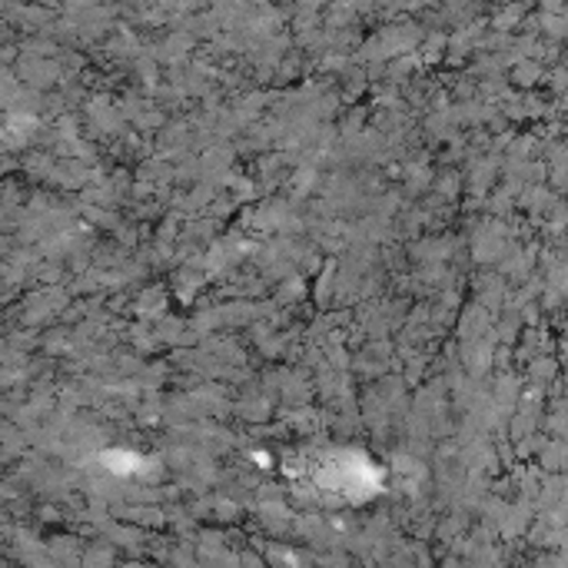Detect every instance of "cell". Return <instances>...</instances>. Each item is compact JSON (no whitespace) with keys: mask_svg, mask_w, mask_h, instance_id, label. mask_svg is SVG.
Here are the masks:
<instances>
[{"mask_svg":"<svg viewBox=\"0 0 568 568\" xmlns=\"http://www.w3.org/2000/svg\"><path fill=\"white\" fill-rule=\"evenodd\" d=\"M310 476L323 493H336V496H363V483H373V473L369 469L359 473V463L353 456L323 459Z\"/></svg>","mask_w":568,"mask_h":568,"instance_id":"cell-1","label":"cell"}]
</instances>
